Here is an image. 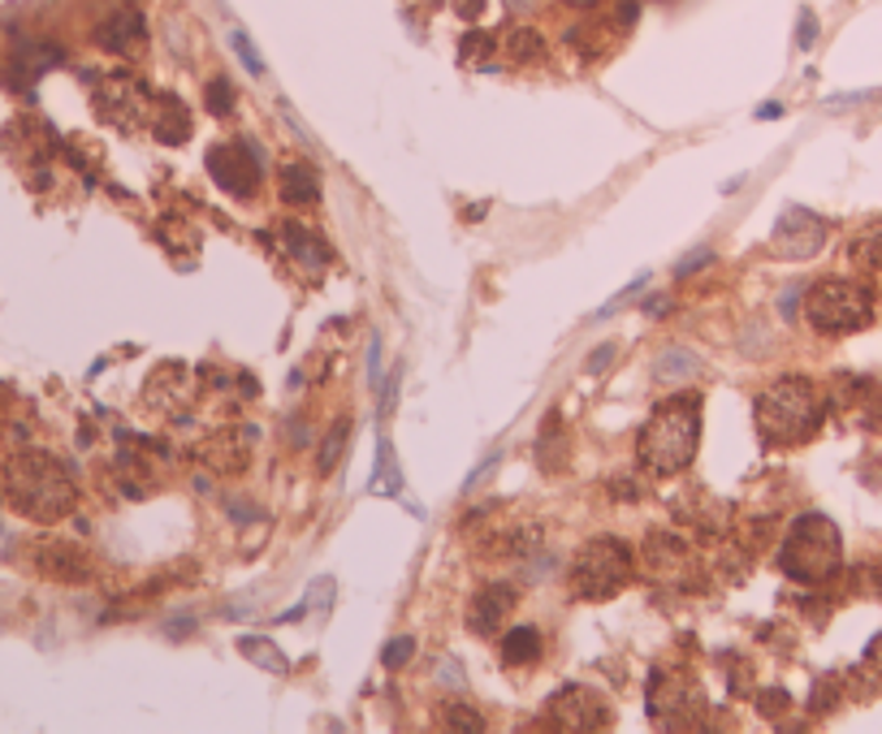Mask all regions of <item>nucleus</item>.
Instances as JSON below:
<instances>
[{
    "mask_svg": "<svg viewBox=\"0 0 882 734\" xmlns=\"http://www.w3.org/2000/svg\"><path fill=\"white\" fill-rule=\"evenodd\" d=\"M697 445H701V397L679 393L649 415V424L640 428V440H636V454H640L645 471L679 476V471L692 467Z\"/></svg>",
    "mask_w": 882,
    "mask_h": 734,
    "instance_id": "1",
    "label": "nucleus"
},
{
    "mask_svg": "<svg viewBox=\"0 0 882 734\" xmlns=\"http://www.w3.org/2000/svg\"><path fill=\"white\" fill-rule=\"evenodd\" d=\"M4 497H9V506H13L22 519L61 523V519L74 510L78 489H74L70 471H65L52 454L26 449V454H18V458L4 467Z\"/></svg>",
    "mask_w": 882,
    "mask_h": 734,
    "instance_id": "2",
    "label": "nucleus"
},
{
    "mask_svg": "<svg viewBox=\"0 0 882 734\" xmlns=\"http://www.w3.org/2000/svg\"><path fill=\"white\" fill-rule=\"evenodd\" d=\"M753 415H757V433L771 445H800V440L818 437V428L827 419V402L814 381L783 376L771 390H762Z\"/></svg>",
    "mask_w": 882,
    "mask_h": 734,
    "instance_id": "3",
    "label": "nucleus"
},
{
    "mask_svg": "<svg viewBox=\"0 0 882 734\" xmlns=\"http://www.w3.org/2000/svg\"><path fill=\"white\" fill-rule=\"evenodd\" d=\"M839 562H843V540H839V528L830 523L827 514H800L787 528L783 553H778V566H783L787 579L827 584L830 575L839 571Z\"/></svg>",
    "mask_w": 882,
    "mask_h": 734,
    "instance_id": "4",
    "label": "nucleus"
},
{
    "mask_svg": "<svg viewBox=\"0 0 882 734\" xmlns=\"http://www.w3.org/2000/svg\"><path fill=\"white\" fill-rule=\"evenodd\" d=\"M805 320L830 338L857 333L874 320V290L861 281H848V277H827L805 294Z\"/></svg>",
    "mask_w": 882,
    "mask_h": 734,
    "instance_id": "5",
    "label": "nucleus"
},
{
    "mask_svg": "<svg viewBox=\"0 0 882 734\" xmlns=\"http://www.w3.org/2000/svg\"><path fill=\"white\" fill-rule=\"evenodd\" d=\"M631 584V549L615 536H593L571 562V587L584 600H610Z\"/></svg>",
    "mask_w": 882,
    "mask_h": 734,
    "instance_id": "6",
    "label": "nucleus"
},
{
    "mask_svg": "<svg viewBox=\"0 0 882 734\" xmlns=\"http://www.w3.org/2000/svg\"><path fill=\"white\" fill-rule=\"evenodd\" d=\"M550 726L559 731H602L610 726V704L593 687H563L550 700Z\"/></svg>",
    "mask_w": 882,
    "mask_h": 734,
    "instance_id": "7",
    "label": "nucleus"
},
{
    "mask_svg": "<svg viewBox=\"0 0 882 734\" xmlns=\"http://www.w3.org/2000/svg\"><path fill=\"white\" fill-rule=\"evenodd\" d=\"M208 173H212V182L225 191V195H256L259 187V164L256 156L247 151L243 143H221L208 151Z\"/></svg>",
    "mask_w": 882,
    "mask_h": 734,
    "instance_id": "8",
    "label": "nucleus"
},
{
    "mask_svg": "<svg viewBox=\"0 0 882 734\" xmlns=\"http://www.w3.org/2000/svg\"><path fill=\"white\" fill-rule=\"evenodd\" d=\"M822 243H827V225H822V216H814L809 208H787V212L778 216L775 246L787 259H809V255L822 251Z\"/></svg>",
    "mask_w": 882,
    "mask_h": 734,
    "instance_id": "9",
    "label": "nucleus"
},
{
    "mask_svg": "<svg viewBox=\"0 0 882 734\" xmlns=\"http://www.w3.org/2000/svg\"><path fill=\"white\" fill-rule=\"evenodd\" d=\"M31 562H35V571L44 579H61V584L92 579V557L78 544H70V540H40L35 553H31Z\"/></svg>",
    "mask_w": 882,
    "mask_h": 734,
    "instance_id": "10",
    "label": "nucleus"
},
{
    "mask_svg": "<svg viewBox=\"0 0 882 734\" xmlns=\"http://www.w3.org/2000/svg\"><path fill=\"white\" fill-rule=\"evenodd\" d=\"M96 104H100V117H108L117 130H135V126L144 121V113H148V96H144V87H139L135 78H126V74L108 78Z\"/></svg>",
    "mask_w": 882,
    "mask_h": 734,
    "instance_id": "11",
    "label": "nucleus"
},
{
    "mask_svg": "<svg viewBox=\"0 0 882 734\" xmlns=\"http://www.w3.org/2000/svg\"><path fill=\"white\" fill-rule=\"evenodd\" d=\"M649 704L658 717H679L683 713H701L705 709V695L692 679H653V691H649Z\"/></svg>",
    "mask_w": 882,
    "mask_h": 734,
    "instance_id": "12",
    "label": "nucleus"
},
{
    "mask_svg": "<svg viewBox=\"0 0 882 734\" xmlns=\"http://www.w3.org/2000/svg\"><path fill=\"white\" fill-rule=\"evenodd\" d=\"M511 609H516V587H507V584L485 587V592H480V596L471 600V614H467V627H471L476 636H498Z\"/></svg>",
    "mask_w": 882,
    "mask_h": 734,
    "instance_id": "13",
    "label": "nucleus"
},
{
    "mask_svg": "<svg viewBox=\"0 0 882 734\" xmlns=\"http://www.w3.org/2000/svg\"><path fill=\"white\" fill-rule=\"evenodd\" d=\"M277 191H281L286 203H316L320 199V178L311 173L304 160H290L277 173Z\"/></svg>",
    "mask_w": 882,
    "mask_h": 734,
    "instance_id": "14",
    "label": "nucleus"
},
{
    "mask_svg": "<svg viewBox=\"0 0 882 734\" xmlns=\"http://www.w3.org/2000/svg\"><path fill=\"white\" fill-rule=\"evenodd\" d=\"M96 40H100L104 49H113V52H121V56H126L130 49H139V44H144V18H139V13H117V18H108V22H104Z\"/></svg>",
    "mask_w": 882,
    "mask_h": 734,
    "instance_id": "15",
    "label": "nucleus"
},
{
    "mask_svg": "<svg viewBox=\"0 0 882 734\" xmlns=\"http://www.w3.org/2000/svg\"><path fill=\"white\" fill-rule=\"evenodd\" d=\"M701 372V359L692 354V350H662L658 354V363H653V381L658 385H683V381H692Z\"/></svg>",
    "mask_w": 882,
    "mask_h": 734,
    "instance_id": "16",
    "label": "nucleus"
},
{
    "mask_svg": "<svg viewBox=\"0 0 882 734\" xmlns=\"http://www.w3.org/2000/svg\"><path fill=\"white\" fill-rule=\"evenodd\" d=\"M281 238L290 246V255L299 264H311V268H325L329 264V246L320 243V234L308 230V225H281Z\"/></svg>",
    "mask_w": 882,
    "mask_h": 734,
    "instance_id": "17",
    "label": "nucleus"
},
{
    "mask_svg": "<svg viewBox=\"0 0 882 734\" xmlns=\"http://www.w3.org/2000/svg\"><path fill=\"white\" fill-rule=\"evenodd\" d=\"M156 139L169 147L191 139V113L182 108V99L178 96H164V113H160V121H156Z\"/></svg>",
    "mask_w": 882,
    "mask_h": 734,
    "instance_id": "18",
    "label": "nucleus"
},
{
    "mask_svg": "<svg viewBox=\"0 0 882 734\" xmlns=\"http://www.w3.org/2000/svg\"><path fill=\"white\" fill-rule=\"evenodd\" d=\"M848 259H852L857 268H865V273H882V221L879 225H865V230L852 238Z\"/></svg>",
    "mask_w": 882,
    "mask_h": 734,
    "instance_id": "19",
    "label": "nucleus"
},
{
    "mask_svg": "<svg viewBox=\"0 0 882 734\" xmlns=\"http://www.w3.org/2000/svg\"><path fill=\"white\" fill-rule=\"evenodd\" d=\"M536 657H541V636H536L532 627L507 631V639H502V661H507V666H528V661H536Z\"/></svg>",
    "mask_w": 882,
    "mask_h": 734,
    "instance_id": "20",
    "label": "nucleus"
},
{
    "mask_svg": "<svg viewBox=\"0 0 882 734\" xmlns=\"http://www.w3.org/2000/svg\"><path fill=\"white\" fill-rule=\"evenodd\" d=\"M238 652L252 661V666H259V670H268V674H286L290 670V661L268 643V639H259V636H243L238 639Z\"/></svg>",
    "mask_w": 882,
    "mask_h": 734,
    "instance_id": "21",
    "label": "nucleus"
},
{
    "mask_svg": "<svg viewBox=\"0 0 882 734\" xmlns=\"http://www.w3.org/2000/svg\"><path fill=\"white\" fill-rule=\"evenodd\" d=\"M368 492H381V497H394L399 492V462H394V449L390 440H376V471L368 480Z\"/></svg>",
    "mask_w": 882,
    "mask_h": 734,
    "instance_id": "22",
    "label": "nucleus"
},
{
    "mask_svg": "<svg viewBox=\"0 0 882 734\" xmlns=\"http://www.w3.org/2000/svg\"><path fill=\"white\" fill-rule=\"evenodd\" d=\"M507 52H511L516 61H541V56H545V35L532 31V26H516V31L507 35Z\"/></svg>",
    "mask_w": 882,
    "mask_h": 734,
    "instance_id": "23",
    "label": "nucleus"
},
{
    "mask_svg": "<svg viewBox=\"0 0 882 734\" xmlns=\"http://www.w3.org/2000/svg\"><path fill=\"white\" fill-rule=\"evenodd\" d=\"M230 49L238 52V61L247 65V74H256V78L264 74V61H259L256 44H252V35H247L243 26H234V31H230Z\"/></svg>",
    "mask_w": 882,
    "mask_h": 734,
    "instance_id": "24",
    "label": "nucleus"
},
{
    "mask_svg": "<svg viewBox=\"0 0 882 734\" xmlns=\"http://www.w3.org/2000/svg\"><path fill=\"white\" fill-rule=\"evenodd\" d=\"M347 437H351V424L342 419V424H333L329 428V437H325V449H320V471H333V462H338V454L347 449Z\"/></svg>",
    "mask_w": 882,
    "mask_h": 734,
    "instance_id": "25",
    "label": "nucleus"
},
{
    "mask_svg": "<svg viewBox=\"0 0 882 734\" xmlns=\"http://www.w3.org/2000/svg\"><path fill=\"white\" fill-rule=\"evenodd\" d=\"M204 104L212 117H230V113H234V92H230V83H225V78H212L204 92Z\"/></svg>",
    "mask_w": 882,
    "mask_h": 734,
    "instance_id": "26",
    "label": "nucleus"
},
{
    "mask_svg": "<svg viewBox=\"0 0 882 734\" xmlns=\"http://www.w3.org/2000/svg\"><path fill=\"white\" fill-rule=\"evenodd\" d=\"M442 726H450V731H480L485 722H480L476 709H467V704H450V709H442Z\"/></svg>",
    "mask_w": 882,
    "mask_h": 734,
    "instance_id": "27",
    "label": "nucleus"
},
{
    "mask_svg": "<svg viewBox=\"0 0 882 734\" xmlns=\"http://www.w3.org/2000/svg\"><path fill=\"white\" fill-rule=\"evenodd\" d=\"M412 657H415V639L399 636V639H390V648L381 652V666H385V670H403Z\"/></svg>",
    "mask_w": 882,
    "mask_h": 734,
    "instance_id": "28",
    "label": "nucleus"
},
{
    "mask_svg": "<svg viewBox=\"0 0 882 734\" xmlns=\"http://www.w3.org/2000/svg\"><path fill=\"white\" fill-rule=\"evenodd\" d=\"M489 52H493V40H489L485 31H467L464 40H459V56H464V61H485Z\"/></svg>",
    "mask_w": 882,
    "mask_h": 734,
    "instance_id": "29",
    "label": "nucleus"
},
{
    "mask_svg": "<svg viewBox=\"0 0 882 734\" xmlns=\"http://www.w3.org/2000/svg\"><path fill=\"white\" fill-rule=\"evenodd\" d=\"M814 35H818V22H814V13L805 9V13H800V31H796V44H800V49H809V44H814Z\"/></svg>",
    "mask_w": 882,
    "mask_h": 734,
    "instance_id": "30",
    "label": "nucleus"
},
{
    "mask_svg": "<svg viewBox=\"0 0 882 734\" xmlns=\"http://www.w3.org/2000/svg\"><path fill=\"white\" fill-rule=\"evenodd\" d=\"M791 700H787V691H762V709H766V717H778V709H787Z\"/></svg>",
    "mask_w": 882,
    "mask_h": 734,
    "instance_id": "31",
    "label": "nucleus"
},
{
    "mask_svg": "<svg viewBox=\"0 0 882 734\" xmlns=\"http://www.w3.org/2000/svg\"><path fill=\"white\" fill-rule=\"evenodd\" d=\"M610 359H615V345H597V350L588 354V372H606Z\"/></svg>",
    "mask_w": 882,
    "mask_h": 734,
    "instance_id": "32",
    "label": "nucleus"
},
{
    "mask_svg": "<svg viewBox=\"0 0 882 734\" xmlns=\"http://www.w3.org/2000/svg\"><path fill=\"white\" fill-rule=\"evenodd\" d=\"M480 9H485V0H455V13H459L464 22H476V18H480Z\"/></svg>",
    "mask_w": 882,
    "mask_h": 734,
    "instance_id": "33",
    "label": "nucleus"
},
{
    "mask_svg": "<svg viewBox=\"0 0 882 734\" xmlns=\"http://www.w3.org/2000/svg\"><path fill=\"white\" fill-rule=\"evenodd\" d=\"M705 259H710V251H697V255H688V259L679 264V277H683V273H697V268H701Z\"/></svg>",
    "mask_w": 882,
    "mask_h": 734,
    "instance_id": "34",
    "label": "nucleus"
},
{
    "mask_svg": "<svg viewBox=\"0 0 882 734\" xmlns=\"http://www.w3.org/2000/svg\"><path fill=\"white\" fill-rule=\"evenodd\" d=\"M865 657H870V661H879V666H882V636L874 639V643H870V652H865Z\"/></svg>",
    "mask_w": 882,
    "mask_h": 734,
    "instance_id": "35",
    "label": "nucleus"
},
{
    "mask_svg": "<svg viewBox=\"0 0 882 734\" xmlns=\"http://www.w3.org/2000/svg\"><path fill=\"white\" fill-rule=\"evenodd\" d=\"M563 4H575V9H593L597 0H563Z\"/></svg>",
    "mask_w": 882,
    "mask_h": 734,
    "instance_id": "36",
    "label": "nucleus"
}]
</instances>
